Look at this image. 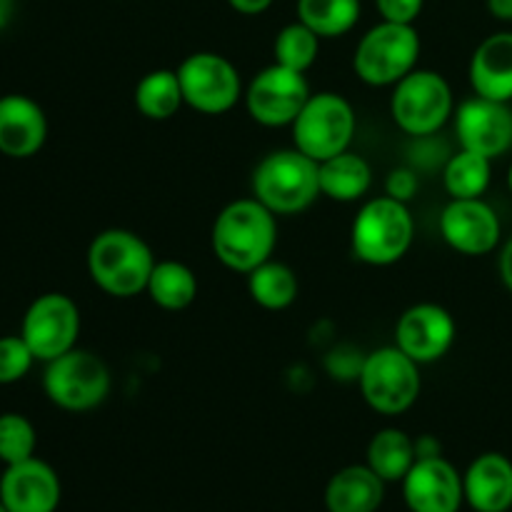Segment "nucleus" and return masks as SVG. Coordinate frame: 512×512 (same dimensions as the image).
I'll use <instances>...</instances> for the list:
<instances>
[{
	"mask_svg": "<svg viewBox=\"0 0 512 512\" xmlns=\"http://www.w3.org/2000/svg\"><path fill=\"white\" fill-rule=\"evenodd\" d=\"M363 15L360 0H298V20L323 40L343 38Z\"/></svg>",
	"mask_w": 512,
	"mask_h": 512,
	"instance_id": "obj_28",
	"label": "nucleus"
},
{
	"mask_svg": "<svg viewBox=\"0 0 512 512\" xmlns=\"http://www.w3.org/2000/svg\"><path fill=\"white\" fill-rule=\"evenodd\" d=\"M310 95L305 73L273 63L250 80L243 103L250 118L263 128H285L295 123Z\"/></svg>",
	"mask_w": 512,
	"mask_h": 512,
	"instance_id": "obj_12",
	"label": "nucleus"
},
{
	"mask_svg": "<svg viewBox=\"0 0 512 512\" xmlns=\"http://www.w3.org/2000/svg\"><path fill=\"white\" fill-rule=\"evenodd\" d=\"M498 268H500V278H503V285L512 293V238L503 245V250H500Z\"/></svg>",
	"mask_w": 512,
	"mask_h": 512,
	"instance_id": "obj_35",
	"label": "nucleus"
},
{
	"mask_svg": "<svg viewBox=\"0 0 512 512\" xmlns=\"http://www.w3.org/2000/svg\"><path fill=\"white\" fill-rule=\"evenodd\" d=\"M418 460V445L405 430L383 428L370 438L365 465L385 483H403L405 475Z\"/></svg>",
	"mask_w": 512,
	"mask_h": 512,
	"instance_id": "obj_23",
	"label": "nucleus"
},
{
	"mask_svg": "<svg viewBox=\"0 0 512 512\" xmlns=\"http://www.w3.org/2000/svg\"><path fill=\"white\" fill-rule=\"evenodd\" d=\"M293 148L313 158L315 163L350 150L358 130V115L345 95L323 90L313 93L295 118Z\"/></svg>",
	"mask_w": 512,
	"mask_h": 512,
	"instance_id": "obj_7",
	"label": "nucleus"
},
{
	"mask_svg": "<svg viewBox=\"0 0 512 512\" xmlns=\"http://www.w3.org/2000/svg\"><path fill=\"white\" fill-rule=\"evenodd\" d=\"M320 40L323 38L313 33L305 23H300V20L283 25L278 35H275L273 63L298 70V73H308L320 55Z\"/></svg>",
	"mask_w": 512,
	"mask_h": 512,
	"instance_id": "obj_29",
	"label": "nucleus"
},
{
	"mask_svg": "<svg viewBox=\"0 0 512 512\" xmlns=\"http://www.w3.org/2000/svg\"><path fill=\"white\" fill-rule=\"evenodd\" d=\"M38 363L23 335H0V385H15Z\"/></svg>",
	"mask_w": 512,
	"mask_h": 512,
	"instance_id": "obj_31",
	"label": "nucleus"
},
{
	"mask_svg": "<svg viewBox=\"0 0 512 512\" xmlns=\"http://www.w3.org/2000/svg\"><path fill=\"white\" fill-rule=\"evenodd\" d=\"M320 195L335 203H358L373 188V168L355 150L333 155L318 163Z\"/></svg>",
	"mask_w": 512,
	"mask_h": 512,
	"instance_id": "obj_22",
	"label": "nucleus"
},
{
	"mask_svg": "<svg viewBox=\"0 0 512 512\" xmlns=\"http://www.w3.org/2000/svg\"><path fill=\"white\" fill-rule=\"evenodd\" d=\"M455 113L453 88L443 73L428 68H415L393 85L390 115L403 133L413 138L435 135Z\"/></svg>",
	"mask_w": 512,
	"mask_h": 512,
	"instance_id": "obj_9",
	"label": "nucleus"
},
{
	"mask_svg": "<svg viewBox=\"0 0 512 512\" xmlns=\"http://www.w3.org/2000/svg\"><path fill=\"white\" fill-rule=\"evenodd\" d=\"M80 328V308L70 295L43 293L25 308L18 333L23 335L38 363H50L58 355L78 348Z\"/></svg>",
	"mask_w": 512,
	"mask_h": 512,
	"instance_id": "obj_11",
	"label": "nucleus"
},
{
	"mask_svg": "<svg viewBox=\"0 0 512 512\" xmlns=\"http://www.w3.org/2000/svg\"><path fill=\"white\" fill-rule=\"evenodd\" d=\"M198 275L193 268L180 260H158L148 280V298L168 313H180L188 310L198 300Z\"/></svg>",
	"mask_w": 512,
	"mask_h": 512,
	"instance_id": "obj_24",
	"label": "nucleus"
},
{
	"mask_svg": "<svg viewBox=\"0 0 512 512\" xmlns=\"http://www.w3.org/2000/svg\"><path fill=\"white\" fill-rule=\"evenodd\" d=\"M35 448H38L35 425L23 413H0V463H23L33 458Z\"/></svg>",
	"mask_w": 512,
	"mask_h": 512,
	"instance_id": "obj_30",
	"label": "nucleus"
},
{
	"mask_svg": "<svg viewBox=\"0 0 512 512\" xmlns=\"http://www.w3.org/2000/svg\"><path fill=\"white\" fill-rule=\"evenodd\" d=\"M468 78L475 95L510 103L512 100V30L488 35L470 55Z\"/></svg>",
	"mask_w": 512,
	"mask_h": 512,
	"instance_id": "obj_20",
	"label": "nucleus"
},
{
	"mask_svg": "<svg viewBox=\"0 0 512 512\" xmlns=\"http://www.w3.org/2000/svg\"><path fill=\"white\" fill-rule=\"evenodd\" d=\"M275 0H228L230 8L240 15H263L265 10L273 8Z\"/></svg>",
	"mask_w": 512,
	"mask_h": 512,
	"instance_id": "obj_34",
	"label": "nucleus"
},
{
	"mask_svg": "<svg viewBox=\"0 0 512 512\" xmlns=\"http://www.w3.org/2000/svg\"><path fill=\"white\" fill-rule=\"evenodd\" d=\"M508 188H510V193H512V163H510V170H508Z\"/></svg>",
	"mask_w": 512,
	"mask_h": 512,
	"instance_id": "obj_38",
	"label": "nucleus"
},
{
	"mask_svg": "<svg viewBox=\"0 0 512 512\" xmlns=\"http://www.w3.org/2000/svg\"><path fill=\"white\" fill-rule=\"evenodd\" d=\"M385 480L368 465H345L325 485L328 512H378L385 500Z\"/></svg>",
	"mask_w": 512,
	"mask_h": 512,
	"instance_id": "obj_21",
	"label": "nucleus"
},
{
	"mask_svg": "<svg viewBox=\"0 0 512 512\" xmlns=\"http://www.w3.org/2000/svg\"><path fill=\"white\" fill-rule=\"evenodd\" d=\"M248 293L255 305L270 310V313H280L298 300V275L290 265L270 258L263 265H258L253 273H248Z\"/></svg>",
	"mask_w": 512,
	"mask_h": 512,
	"instance_id": "obj_25",
	"label": "nucleus"
},
{
	"mask_svg": "<svg viewBox=\"0 0 512 512\" xmlns=\"http://www.w3.org/2000/svg\"><path fill=\"white\" fill-rule=\"evenodd\" d=\"M465 503L475 512L512 508V460L503 453H483L463 473Z\"/></svg>",
	"mask_w": 512,
	"mask_h": 512,
	"instance_id": "obj_19",
	"label": "nucleus"
},
{
	"mask_svg": "<svg viewBox=\"0 0 512 512\" xmlns=\"http://www.w3.org/2000/svg\"><path fill=\"white\" fill-rule=\"evenodd\" d=\"M185 105L178 70L158 68L145 73L135 85V108L148 120H170Z\"/></svg>",
	"mask_w": 512,
	"mask_h": 512,
	"instance_id": "obj_26",
	"label": "nucleus"
},
{
	"mask_svg": "<svg viewBox=\"0 0 512 512\" xmlns=\"http://www.w3.org/2000/svg\"><path fill=\"white\" fill-rule=\"evenodd\" d=\"M400 485L410 512H460L465 503L463 473L443 455L415 460Z\"/></svg>",
	"mask_w": 512,
	"mask_h": 512,
	"instance_id": "obj_16",
	"label": "nucleus"
},
{
	"mask_svg": "<svg viewBox=\"0 0 512 512\" xmlns=\"http://www.w3.org/2000/svg\"><path fill=\"white\" fill-rule=\"evenodd\" d=\"M440 235L460 255L480 258L493 253L503 240L500 215L483 198H465L445 205L440 213Z\"/></svg>",
	"mask_w": 512,
	"mask_h": 512,
	"instance_id": "obj_14",
	"label": "nucleus"
},
{
	"mask_svg": "<svg viewBox=\"0 0 512 512\" xmlns=\"http://www.w3.org/2000/svg\"><path fill=\"white\" fill-rule=\"evenodd\" d=\"M155 263L158 260L150 245L125 228L100 230L85 255L90 280L110 298H135L145 293Z\"/></svg>",
	"mask_w": 512,
	"mask_h": 512,
	"instance_id": "obj_2",
	"label": "nucleus"
},
{
	"mask_svg": "<svg viewBox=\"0 0 512 512\" xmlns=\"http://www.w3.org/2000/svg\"><path fill=\"white\" fill-rule=\"evenodd\" d=\"M358 385L363 400L375 413L403 415L418 403L423 378H420V365L393 343L365 355Z\"/></svg>",
	"mask_w": 512,
	"mask_h": 512,
	"instance_id": "obj_8",
	"label": "nucleus"
},
{
	"mask_svg": "<svg viewBox=\"0 0 512 512\" xmlns=\"http://www.w3.org/2000/svg\"><path fill=\"white\" fill-rule=\"evenodd\" d=\"M253 198L275 215H298L320 195L318 163L298 148L273 150L253 170Z\"/></svg>",
	"mask_w": 512,
	"mask_h": 512,
	"instance_id": "obj_4",
	"label": "nucleus"
},
{
	"mask_svg": "<svg viewBox=\"0 0 512 512\" xmlns=\"http://www.w3.org/2000/svg\"><path fill=\"white\" fill-rule=\"evenodd\" d=\"M63 498V485L50 463L28 458L5 465L0 475V503L8 512H55Z\"/></svg>",
	"mask_w": 512,
	"mask_h": 512,
	"instance_id": "obj_17",
	"label": "nucleus"
},
{
	"mask_svg": "<svg viewBox=\"0 0 512 512\" xmlns=\"http://www.w3.org/2000/svg\"><path fill=\"white\" fill-rule=\"evenodd\" d=\"M455 338L458 323L453 313L438 303L410 305L395 325V345L420 368L443 360L453 350Z\"/></svg>",
	"mask_w": 512,
	"mask_h": 512,
	"instance_id": "obj_13",
	"label": "nucleus"
},
{
	"mask_svg": "<svg viewBox=\"0 0 512 512\" xmlns=\"http://www.w3.org/2000/svg\"><path fill=\"white\" fill-rule=\"evenodd\" d=\"M13 15H15V0H0V30L8 28Z\"/></svg>",
	"mask_w": 512,
	"mask_h": 512,
	"instance_id": "obj_37",
	"label": "nucleus"
},
{
	"mask_svg": "<svg viewBox=\"0 0 512 512\" xmlns=\"http://www.w3.org/2000/svg\"><path fill=\"white\" fill-rule=\"evenodd\" d=\"M0 512H8V510H5V505H3V503H0Z\"/></svg>",
	"mask_w": 512,
	"mask_h": 512,
	"instance_id": "obj_39",
	"label": "nucleus"
},
{
	"mask_svg": "<svg viewBox=\"0 0 512 512\" xmlns=\"http://www.w3.org/2000/svg\"><path fill=\"white\" fill-rule=\"evenodd\" d=\"M485 5H488V13L495 20L512 23V0H485Z\"/></svg>",
	"mask_w": 512,
	"mask_h": 512,
	"instance_id": "obj_36",
	"label": "nucleus"
},
{
	"mask_svg": "<svg viewBox=\"0 0 512 512\" xmlns=\"http://www.w3.org/2000/svg\"><path fill=\"white\" fill-rule=\"evenodd\" d=\"M48 115L43 105L23 93L0 95V155L28 160L48 140Z\"/></svg>",
	"mask_w": 512,
	"mask_h": 512,
	"instance_id": "obj_18",
	"label": "nucleus"
},
{
	"mask_svg": "<svg viewBox=\"0 0 512 512\" xmlns=\"http://www.w3.org/2000/svg\"><path fill=\"white\" fill-rule=\"evenodd\" d=\"M380 20H390V23H405L415 25L425 8V0H375Z\"/></svg>",
	"mask_w": 512,
	"mask_h": 512,
	"instance_id": "obj_32",
	"label": "nucleus"
},
{
	"mask_svg": "<svg viewBox=\"0 0 512 512\" xmlns=\"http://www.w3.org/2000/svg\"><path fill=\"white\" fill-rule=\"evenodd\" d=\"M453 120L460 148L473 150L490 160L500 158L512 148L510 103L473 95L455 108Z\"/></svg>",
	"mask_w": 512,
	"mask_h": 512,
	"instance_id": "obj_15",
	"label": "nucleus"
},
{
	"mask_svg": "<svg viewBox=\"0 0 512 512\" xmlns=\"http://www.w3.org/2000/svg\"><path fill=\"white\" fill-rule=\"evenodd\" d=\"M113 378L98 353L73 348L45 363L43 393L65 413H90L108 400Z\"/></svg>",
	"mask_w": 512,
	"mask_h": 512,
	"instance_id": "obj_6",
	"label": "nucleus"
},
{
	"mask_svg": "<svg viewBox=\"0 0 512 512\" xmlns=\"http://www.w3.org/2000/svg\"><path fill=\"white\" fill-rule=\"evenodd\" d=\"M493 180V160L473 150L460 148L445 160L443 188L450 198H483Z\"/></svg>",
	"mask_w": 512,
	"mask_h": 512,
	"instance_id": "obj_27",
	"label": "nucleus"
},
{
	"mask_svg": "<svg viewBox=\"0 0 512 512\" xmlns=\"http://www.w3.org/2000/svg\"><path fill=\"white\" fill-rule=\"evenodd\" d=\"M415 218L408 203L378 195L360 205L350 228L353 255L373 268H388L400 263L413 248Z\"/></svg>",
	"mask_w": 512,
	"mask_h": 512,
	"instance_id": "obj_3",
	"label": "nucleus"
},
{
	"mask_svg": "<svg viewBox=\"0 0 512 512\" xmlns=\"http://www.w3.org/2000/svg\"><path fill=\"white\" fill-rule=\"evenodd\" d=\"M420 50L423 43L415 25L380 20L358 40L353 70L365 85L393 88L418 68Z\"/></svg>",
	"mask_w": 512,
	"mask_h": 512,
	"instance_id": "obj_5",
	"label": "nucleus"
},
{
	"mask_svg": "<svg viewBox=\"0 0 512 512\" xmlns=\"http://www.w3.org/2000/svg\"><path fill=\"white\" fill-rule=\"evenodd\" d=\"M420 180L413 168H395L390 170L385 178V195L400 200V203H410L418 195Z\"/></svg>",
	"mask_w": 512,
	"mask_h": 512,
	"instance_id": "obj_33",
	"label": "nucleus"
},
{
	"mask_svg": "<svg viewBox=\"0 0 512 512\" xmlns=\"http://www.w3.org/2000/svg\"><path fill=\"white\" fill-rule=\"evenodd\" d=\"M213 255L228 270L240 275L253 273L273 258L278 245V215L258 198H240L225 205L210 230Z\"/></svg>",
	"mask_w": 512,
	"mask_h": 512,
	"instance_id": "obj_1",
	"label": "nucleus"
},
{
	"mask_svg": "<svg viewBox=\"0 0 512 512\" xmlns=\"http://www.w3.org/2000/svg\"><path fill=\"white\" fill-rule=\"evenodd\" d=\"M178 80L185 105L203 115H225L243 100L240 70L225 55L213 50L190 53L178 65Z\"/></svg>",
	"mask_w": 512,
	"mask_h": 512,
	"instance_id": "obj_10",
	"label": "nucleus"
}]
</instances>
